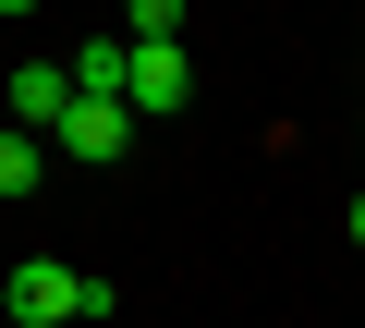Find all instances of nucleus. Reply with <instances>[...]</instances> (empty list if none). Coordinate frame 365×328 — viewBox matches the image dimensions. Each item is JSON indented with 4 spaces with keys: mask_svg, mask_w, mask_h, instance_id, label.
Wrapping results in <instances>:
<instances>
[{
    "mask_svg": "<svg viewBox=\"0 0 365 328\" xmlns=\"http://www.w3.org/2000/svg\"><path fill=\"white\" fill-rule=\"evenodd\" d=\"M122 110H134V122H182V110H195L182 37H122Z\"/></svg>",
    "mask_w": 365,
    "mask_h": 328,
    "instance_id": "1",
    "label": "nucleus"
},
{
    "mask_svg": "<svg viewBox=\"0 0 365 328\" xmlns=\"http://www.w3.org/2000/svg\"><path fill=\"white\" fill-rule=\"evenodd\" d=\"M134 134H146V122H134L122 97H61V122H49V146H61V158H86V171L134 158Z\"/></svg>",
    "mask_w": 365,
    "mask_h": 328,
    "instance_id": "2",
    "label": "nucleus"
},
{
    "mask_svg": "<svg viewBox=\"0 0 365 328\" xmlns=\"http://www.w3.org/2000/svg\"><path fill=\"white\" fill-rule=\"evenodd\" d=\"M0 316L13 328H61V316H86V268H0Z\"/></svg>",
    "mask_w": 365,
    "mask_h": 328,
    "instance_id": "3",
    "label": "nucleus"
},
{
    "mask_svg": "<svg viewBox=\"0 0 365 328\" xmlns=\"http://www.w3.org/2000/svg\"><path fill=\"white\" fill-rule=\"evenodd\" d=\"M61 97H73V73H61V61H25V73H13V122H25V134H49V122H61Z\"/></svg>",
    "mask_w": 365,
    "mask_h": 328,
    "instance_id": "4",
    "label": "nucleus"
},
{
    "mask_svg": "<svg viewBox=\"0 0 365 328\" xmlns=\"http://www.w3.org/2000/svg\"><path fill=\"white\" fill-rule=\"evenodd\" d=\"M49 183V134H0V207Z\"/></svg>",
    "mask_w": 365,
    "mask_h": 328,
    "instance_id": "5",
    "label": "nucleus"
},
{
    "mask_svg": "<svg viewBox=\"0 0 365 328\" xmlns=\"http://www.w3.org/2000/svg\"><path fill=\"white\" fill-rule=\"evenodd\" d=\"M122 37H182V0H122Z\"/></svg>",
    "mask_w": 365,
    "mask_h": 328,
    "instance_id": "6",
    "label": "nucleus"
},
{
    "mask_svg": "<svg viewBox=\"0 0 365 328\" xmlns=\"http://www.w3.org/2000/svg\"><path fill=\"white\" fill-rule=\"evenodd\" d=\"M37 13H49V0H0V25H37Z\"/></svg>",
    "mask_w": 365,
    "mask_h": 328,
    "instance_id": "7",
    "label": "nucleus"
}]
</instances>
